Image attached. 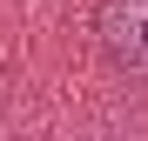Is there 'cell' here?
<instances>
[{
  "label": "cell",
  "mask_w": 148,
  "mask_h": 141,
  "mask_svg": "<svg viewBox=\"0 0 148 141\" xmlns=\"http://www.w3.org/2000/svg\"><path fill=\"white\" fill-rule=\"evenodd\" d=\"M94 34L121 74H148V0H101Z\"/></svg>",
  "instance_id": "6da1fadb"
}]
</instances>
